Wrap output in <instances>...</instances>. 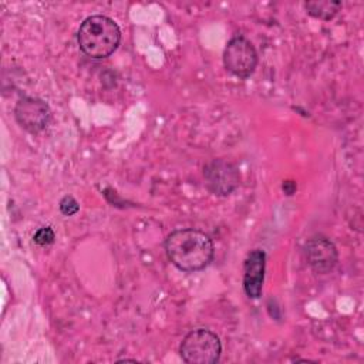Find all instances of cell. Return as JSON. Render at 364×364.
<instances>
[{
  "label": "cell",
  "mask_w": 364,
  "mask_h": 364,
  "mask_svg": "<svg viewBox=\"0 0 364 364\" xmlns=\"http://www.w3.org/2000/svg\"><path fill=\"white\" fill-rule=\"evenodd\" d=\"M341 6V1L334 0H314L304 3L307 14L320 20H331L340 11Z\"/></svg>",
  "instance_id": "9"
},
{
  "label": "cell",
  "mask_w": 364,
  "mask_h": 364,
  "mask_svg": "<svg viewBox=\"0 0 364 364\" xmlns=\"http://www.w3.org/2000/svg\"><path fill=\"white\" fill-rule=\"evenodd\" d=\"M220 353L219 337L208 328L189 331L179 346V354L188 364H215L219 361Z\"/></svg>",
  "instance_id": "3"
},
{
  "label": "cell",
  "mask_w": 364,
  "mask_h": 364,
  "mask_svg": "<svg viewBox=\"0 0 364 364\" xmlns=\"http://www.w3.org/2000/svg\"><path fill=\"white\" fill-rule=\"evenodd\" d=\"M80 210V205L78 202L71 196V195H65L61 200H60V212L64 216H73Z\"/></svg>",
  "instance_id": "11"
},
{
  "label": "cell",
  "mask_w": 364,
  "mask_h": 364,
  "mask_svg": "<svg viewBox=\"0 0 364 364\" xmlns=\"http://www.w3.org/2000/svg\"><path fill=\"white\" fill-rule=\"evenodd\" d=\"M208 189L218 196L230 195L240 183V172L235 164L226 159H213L203 168Z\"/></svg>",
  "instance_id": "5"
},
{
  "label": "cell",
  "mask_w": 364,
  "mask_h": 364,
  "mask_svg": "<svg viewBox=\"0 0 364 364\" xmlns=\"http://www.w3.org/2000/svg\"><path fill=\"white\" fill-rule=\"evenodd\" d=\"M17 124L30 134L43 131L51 118V109L46 101L37 97H23L14 107Z\"/></svg>",
  "instance_id": "6"
},
{
  "label": "cell",
  "mask_w": 364,
  "mask_h": 364,
  "mask_svg": "<svg viewBox=\"0 0 364 364\" xmlns=\"http://www.w3.org/2000/svg\"><path fill=\"white\" fill-rule=\"evenodd\" d=\"M223 65L235 77H250L257 65L256 48L246 37L235 36L225 47Z\"/></svg>",
  "instance_id": "4"
},
{
  "label": "cell",
  "mask_w": 364,
  "mask_h": 364,
  "mask_svg": "<svg viewBox=\"0 0 364 364\" xmlns=\"http://www.w3.org/2000/svg\"><path fill=\"white\" fill-rule=\"evenodd\" d=\"M77 41L87 57L94 60L107 58L119 46L121 30L108 16L94 14L80 24Z\"/></svg>",
  "instance_id": "2"
},
{
  "label": "cell",
  "mask_w": 364,
  "mask_h": 364,
  "mask_svg": "<svg viewBox=\"0 0 364 364\" xmlns=\"http://www.w3.org/2000/svg\"><path fill=\"white\" fill-rule=\"evenodd\" d=\"M304 256L314 273H330L338 260L336 245L326 236H313L304 245Z\"/></svg>",
  "instance_id": "7"
},
{
  "label": "cell",
  "mask_w": 364,
  "mask_h": 364,
  "mask_svg": "<svg viewBox=\"0 0 364 364\" xmlns=\"http://www.w3.org/2000/svg\"><path fill=\"white\" fill-rule=\"evenodd\" d=\"M33 240L34 243L40 245V246H48L51 243H54L55 240V233L54 230L50 228V226H44V228H40L34 236H33Z\"/></svg>",
  "instance_id": "10"
},
{
  "label": "cell",
  "mask_w": 364,
  "mask_h": 364,
  "mask_svg": "<svg viewBox=\"0 0 364 364\" xmlns=\"http://www.w3.org/2000/svg\"><path fill=\"white\" fill-rule=\"evenodd\" d=\"M266 270V253L262 249L252 250L243 264V290L247 297L259 299L262 296Z\"/></svg>",
  "instance_id": "8"
},
{
  "label": "cell",
  "mask_w": 364,
  "mask_h": 364,
  "mask_svg": "<svg viewBox=\"0 0 364 364\" xmlns=\"http://www.w3.org/2000/svg\"><path fill=\"white\" fill-rule=\"evenodd\" d=\"M169 262L182 272L191 273L205 269L213 259L212 239L196 229H178L165 239Z\"/></svg>",
  "instance_id": "1"
},
{
  "label": "cell",
  "mask_w": 364,
  "mask_h": 364,
  "mask_svg": "<svg viewBox=\"0 0 364 364\" xmlns=\"http://www.w3.org/2000/svg\"><path fill=\"white\" fill-rule=\"evenodd\" d=\"M283 191L286 192V195H291L296 191V183L291 181H286L283 183Z\"/></svg>",
  "instance_id": "12"
}]
</instances>
